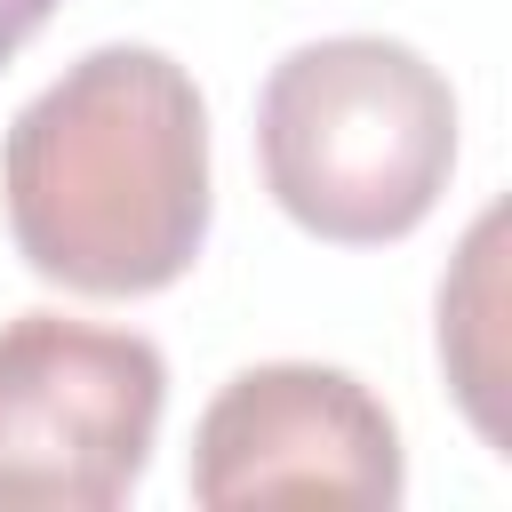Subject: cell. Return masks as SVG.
Segmentation results:
<instances>
[{"label":"cell","instance_id":"1","mask_svg":"<svg viewBox=\"0 0 512 512\" xmlns=\"http://www.w3.org/2000/svg\"><path fill=\"white\" fill-rule=\"evenodd\" d=\"M16 256L72 296H160L208 240V104L160 48L64 64L0 136Z\"/></svg>","mask_w":512,"mask_h":512},{"label":"cell","instance_id":"2","mask_svg":"<svg viewBox=\"0 0 512 512\" xmlns=\"http://www.w3.org/2000/svg\"><path fill=\"white\" fill-rule=\"evenodd\" d=\"M256 168L280 216L328 248L408 240L456 168V88L384 32L304 40L264 72Z\"/></svg>","mask_w":512,"mask_h":512},{"label":"cell","instance_id":"3","mask_svg":"<svg viewBox=\"0 0 512 512\" xmlns=\"http://www.w3.org/2000/svg\"><path fill=\"white\" fill-rule=\"evenodd\" d=\"M168 360L136 328L0 320V512H112L160 440Z\"/></svg>","mask_w":512,"mask_h":512},{"label":"cell","instance_id":"4","mask_svg":"<svg viewBox=\"0 0 512 512\" xmlns=\"http://www.w3.org/2000/svg\"><path fill=\"white\" fill-rule=\"evenodd\" d=\"M408 488L392 408L320 360L240 368L192 432V504L256 512V504H360L392 512Z\"/></svg>","mask_w":512,"mask_h":512},{"label":"cell","instance_id":"5","mask_svg":"<svg viewBox=\"0 0 512 512\" xmlns=\"http://www.w3.org/2000/svg\"><path fill=\"white\" fill-rule=\"evenodd\" d=\"M496 240H504V208H488L472 224L464 264L440 288V360L488 440H504V416H496V376H504V360H496Z\"/></svg>","mask_w":512,"mask_h":512},{"label":"cell","instance_id":"6","mask_svg":"<svg viewBox=\"0 0 512 512\" xmlns=\"http://www.w3.org/2000/svg\"><path fill=\"white\" fill-rule=\"evenodd\" d=\"M48 16H56V0H0V64H8L24 40H40Z\"/></svg>","mask_w":512,"mask_h":512}]
</instances>
